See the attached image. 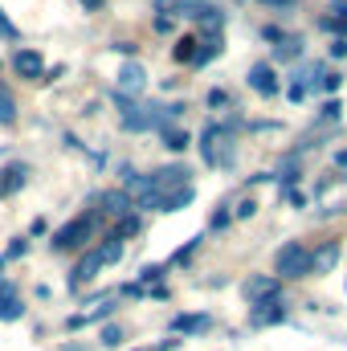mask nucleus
Segmentation results:
<instances>
[{"instance_id":"20","label":"nucleus","mask_w":347,"mask_h":351,"mask_svg":"<svg viewBox=\"0 0 347 351\" xmlns=\"http://www.w3.org/2000/svg\"><path fill=\"white\" fill-rule=\"evenodd\" d=\"M164 147H172V152H184L188 147V131H180V127H164Z\"/></svg>"},{"instance_id":"19","label":"nucleus","mask_w":347,"mask_h":351,"mask_svg":"<svg viewBox=\"0 0 347 351\" xmlns=\"http://www.w3.org/2000/svg\"><path fill=\"white\" fill-rule=\"evenodd\" d=\"M208 327V315H184L176 319V331H204Z\"/></svg>"},{"instance_id":"34","label":"nucleus","mask_w":347,"mask_h":351,"mask_svg":"<svg viewBox=\"0 0 347 351\" xmlns=\"http://www.w3.org/2000/svg\"><path fill=\"white\" fill-rule=\"evenodd\" d=\"M21 254H25V241H12V245H8V254H4V258H21Z\"/></svg>"},{"instance_id":"21","label":"nucleus","mask_w":347,"mask_h":351,"mask_svg":"<svg viewBox=\"0 0 347 351\" xmlns=\"http://www.w3.org/2000/svg\"><path fill=\"white\" fill-rule=\"evenodd\" d=\"M123 127H127V131H147V127H152V114H131V110H127V114H123Z\"/></svg>"},{"instance_id":"29","label":"nucleus","mask_w":347,"mask_h":351,"mask_svg":"<svg viewBox=\"0 0 347 351\" xmlns=\"http://www.w3.org/2000/svg\"><path fill=\"white\" fill-rule=\"evenodd\" d=\"M254 213H258V200H241V204H237V217H241V221H250Z\"/></svg>"},{"instance_id":"3","label":"nucleus","mask_w":347,"mask_h":351,"mask_svg":"<svg viewBox=\"0 0 347 351\" xmlns=\"http://www.w3.org/2000/svg\"><path fill=\"white\" fill-rule=\"evenodd\" d=\"M90 233H94V217L86 213V217L70 221L66 229H58V233H53V245H58V250H78L82 241H90Z\"/></svg>"},{"instance_id":"4","label":"nucleus","mask_w":347,"mask_h":351,"mask_svg":"<svg viewBox=\"0 0 347 351\" xmlns=\"http://www.w3.org/2000/svg\"><path fill=\"white\" fill-rule=\"evenodd\" d=\"M119 90L123 94H143L147 90V70L139 62H123L119 66Z\"/></svg>"},{"instance_id":"12","label":"nucleus","mask_w":347,"mask_h":351,"mask_svg":"<svg viewBox=\"0 0 347 351\" xmlns=\"http://www.w3.org/2000/svg\"><path fill=\"white\" fill-rule=\"evenodd\" d=\"M21 315H25V302H21L12 290H4V294H0V323H16Z\"/></svg>"},{"instance_id":"35","label":"nucleus","mask_w":347,"mask_h":351,"mask_svg":"<svg viewBox=\"0 0 347 351\" xmlns=\"http://www.w3.org/2000/svg\"><path fill=\"white\" fill-rule=\"evenodd\" d=\"M331 12H339V21H347V0H335V4H331Z\"/></svg>"},{"instance_id":"27","label":"nucleus","mask_w":347,"mask_h":351,"mask_svg":"<svg viewBox=\"0 0 347 351\" xmlns=\"http://www.w3.org/2000/svg\"><path fill=\"white\" fill-rule=\"evenodd\" d=\"M261 37H265V41H278V45L286 41V33H282L278 25H265V29H261Z\"/></svg>"},{"instance_id":"37","label":"nucleus","mask_w":347,"mask_h":351,"mask_svg":"<svg viewBox=\"0 0 347 351\" xmlns=\"http://www.w3.org/2000/svg\"><path fill=\"white\" fill-rule=\"evenodd\" d=\"M270 4H294V0H270Z\"/></svg>"},{"instance_id":"18","label":"nucleus","mask_w":347,"mask_h":351,"mask_svg":"<svg viewBox=\"0 0 347 351\" xmlns=\"http://www.w3.org/2000/svg\"><path fill=\"white\" fill-rule=\"evenodd\" d=\"M0 123H4V127L16 123V102H12V94H8L4 86H0Z\"/></svg>"},{"instance_id":"6","label":"nucleus","mask_w":347,"mask_h":351,"mask_svg":"<svg viewBox=\"0 0 347 351\" xmlns=\"http://www.w3.org/2000/svg\"><path fill=\"white\" fill-rule=\"evenodd\" d=\"M98 204H102V213H106V217H119V221H123L127 213H135V204H131V196H127L123 188L102 192V200H98Z\"/></svg>"},{"instance_id":"13","label":"nucleus","mask_w":347,"mask_h":351,"mask_svg":"<svg viewBox=\"0 0 347 351\" xmlns=\"http://www.w3.org/2000/svg\"><path fill=\"white\" fill-rule=\"evenodd\" d=\"M98 269H102L98 254H86L82 262L74 265V286H82V282H94V278H98Z\"/></svg>"},{"instance_id":"1","label":"nucleus","mask_w":347,"mask_h":351,"mask_svg":"<svg viewBox=\"0 0 347 351\" xmlns=\"http://www.w3.org/2000/svg\"><path fill=\"white\" fill-rule=\"evenodd\" d=\"M307 274H311V250L307 245L290 241V245L278 250V262H274V278L278 282L282 278H307Z\"/></svg>"},{"instance_id":"25","label":"nucleus","mask_w":347,"mask_h":351,"mask_svg":"<svg viewBox=\"0 0 347 351\" xmlns=\"http://www.w3.org/2000/svg\"><path fill=\"white\" fill-rule=\"evenodd\" d=\"M123 343V331L119 327H102V348H119Z\"/></svg>"},{"instance_id":"23","label":"nucleus","mask_w":347,"mask_h":351,"mask_svg":"<svg viewBox=\"0 0 347 351\" xmlns=\"http://www.w3.org/2000/svg\"><path fill=\"white\" fill-rule=\"evenodd\" d=\"M278 58H302V41H294V37H286V41L278 45Z\"/></svg>"},{"instance_id":"31","label":"nucleus","mask_w":347,"mask_h":351,"mask_svg":"<svg viewBox=\"0 0 347 351\" xmlns=\"http://www.w3.org/2000/svg\"><path fill=\"white\" fill-rule=\"evenodd\" d=\"M286 94H290V102H302V98H307V82H294Z\"/></svg>"},{"instance_id":"15","label":"nucleus","mask_w":347,"mask_h":351,"mask_svg":"<svg viewBox=\"0 0 347 351\" xmlns=\"http://www.w3.org/2000/svg\"><path fill=\"white\" fill-rule=\"evenodd\" d=\"M225 139V127H208L204 131V139H200V147H204V160L208 164H217V143Z\"/></svg>"},{"instance_id":"10","label":"nucleus","mask_w":347,"mask_h":351,"mask_svg":"<svg viewBox=\"0 0 347 351\" xmlns=\"http://www.w3.org/2000/svg\"><path fill=\"white\" fill-rule=\"evenodd\" d=\"M282 319H286V306L282 302H261V306H254V327H274Z\"/></svg>"},{"instance_id":"11","label":"nucleus","mask_w":347,"mask_h":351,"mask_svg":"<svg viewBox=\"0 0 347 351\" xmlns=\"http://www.w3.org/2000/svg\"><path fill=\"white\" fill-rule=\"evenodd\" d=\"M25 164H12V168H4L0 172V196H12V192H21L25 188Z\"/></svg>"},{"instance_id":"7","label":"nucleus","mask_w":347,"mask_h":351,"mask_svg":"<svg viewBox=\"0 0 347 351\" xmlns=\"http://www.w3.org/2000/svg\"><path fill=\"white\" fill-rule=\"evenodd\" d=\"M12 66H16V74H21V78H41V74H45V58H41V53H33V49H16Z\"/></svg>"},{"instance_id":"22","label":"nucleus","mask_w":347,"mask_h":351,"mask_svg":"<svg viewBox=\"0 0 347 351\" xmlns=\"http://www.w3.org/2000/svg\"><path fill=\"white\" fill-rule=\"evenodd\" d=\"M135 233H139V217H135V213H127V217L119 221V233H115V237L123 241V237H135Z\"/></svg>"},{"instance_id":"9","label":"nucleus","mask_w":347,"mask_h":351,"mask_svg":"<svg viewBox=\"0 0 347 351\" xmlns=\"http://www.w3.org/2000/svg\"><path fill=\"white\" fill-rule=\"evenodd\" d=\"M250 90H258V94H265V98L278 94V74H274L265 62H258V66L250 70Z\"/></svg>"},{"instance_id":"32","label":"nucleus","mask_w":347,"mask_h":351,"mask_svg":"<svg viewBox=\"0 0 347 351\" xmlns=\"http://www.w3.org/2000/svg\"><path fill=\"white\" fill-rule=\"evenodd\" d=\"M156 29H160V33H172V29H176L172 16H156Z\"/></svg>"},{"instance_id":"8","label":"nucleus","mask_w":347,"mask_h":351,"mask_svg":"<svg viewBox=\"0 0 347 351\" xmlns=\"http://www.w3.org/2000/svg\"><path fill=\"white\" fill-rule=\"evenodd\" d=\"M335 265H339V245L335 241H327V245H319L311 254V274H331Z\"/></svg>"},{"instance_id":"14","label":"nucleus","mask_w":347,"mask_h":351,"mask_svg":"<svg viewBox=\"0 0 347 351\" xmlns=\"http://www.w3.org/2000/svg\"><path fill=\"white\" fill-rule=\"evenodd\" d=\"M188 200H192V184H188V188H180V192H168V196H160V213H180Z\"/></svg>"},{"instance_id":"36","label":"nucleus","mask_w":347,"mask_h":351,"mask_svg":"<svg viewBox=\"0 0 347 351\" xmlns=\"http://www.w3.org/2000/svg\"><path fill=\"white\" fill-rule=\"evenodd\" d=\"M82 4H86V8H102V0H82Z\"/></svg>"},{"instance_id":"24","label":"nucleus","mask_w":347,"mask_h":351,"mask_svg":"<svg viewBox=\"0 0 347 351\" xmlns=\"http://www.w3.org/2000/svg\"><path fill=\"white\" fill-rule=\"evenodd\" d=\"M339 82H344L339 74H323V70H319V90H327V94H335V90H339Z\"/></svg>"},{"instance_id":"17","label":"nucleus","mask_w":347,"mask_h":351,"mask_svg":"<svg viewBox=\"0 0 347 351\" xmlns=\"http://www.w3.org/2000/svg\"><path fill=\"white\" fill-rule=\"evenodd\" d=\"M196 21H200V29H208V33H217L225 16H221V8H213V4H208V8H196Z\"/></svg>"},{"instance_id":"28","label":"nucleus","mask_w":347,"mask_h":351,"mask_svg":"<svg viewBox=\"0 0 347 351\" xmlns=\"http://www.w3.org/2000/svg\"><path fill=\"white\" fill-rule=\"evenodd\" d=\"M339 114H344V102H339V98H331V102L323 106V119H339Z\"/></svg>"},{"instance_id":"16","label":"nucleus","mask_w":347,"mask_h":351,"mask_svg":"<svg viewBox=\"0 0 347 351\" xmlns=\"http://www.w3.org/2000/svg\"><path fill=\"white\" fill-rule=\"evenodd\" d=\"M94 254H98V262H102V265H115L119 258H123V241H119V237H110V241H106V245H98Z\"/></svg>"},{"instance_id":"2","label":"nucleus","mask_w":347,"mask_h":351,"mask_svg":"<svg viewBox=\"0 0 347 351\" xmlns=\"http://www.w3.org/2000/svg\"><path fill=\"white\" fill-rule=\"evenodd\" d=\"M241 294H246L254 306H261V302H278V298H282V282H278L274 274H254V278H246Z\"/></svg>"},{"instance_id":"5","label":"nucleus","mask_w":347,"mask_h":351,"mask_svg":"<svg viewBox=\"0 0 347 351\" xmlns=\"http://www.w3.org/2000/svg\"><path fill=\"white\" fill-rule=\"evenodd\" d=\"M152 184H156V192L160 196H168V192H180V188H188V172L176 164V168H160V172H152Z\"/></svg>"},{"instance_id":"30","label":"nucleus","mask_w":347,"mask_h":351,"mask_svg":"<svg viewBox=\"0 0 347 351\" xmlns=\"http://www.w3.org/2000/svg\"><path fill=\"white\" fill-rule=\"evenodd\" d=\"M344 25L347 21H339V16H323V29H327V33H344Z\"/></svg>"},{"instance_id":"33","label":"nucleus","mask_w":347,"mask_h":351,"mask_svg":"<svg viewBox=\"0 0 347 351\" xmlns=\"http://www.w3.org/2000/svg\"><path fill=\"white\" fill-rule=\"evenodd\" d=\"M331 58H347V41H331Z\"/></svg>"},{"instance_id":"26","label":"nucleus","mask_w":347,"mask_h":351,"mask_svg":"<svg viewBox=\"0 0 347 351\" xmlns=\"http://www.w3.org/2000/svg\"><path fill=\"white\" fill-rule=\"evenodd\" d=\"M0 37H8V41H16V37H21V33H16V25L4 16V8H0Z\"/></svg>"}]
</instances>
